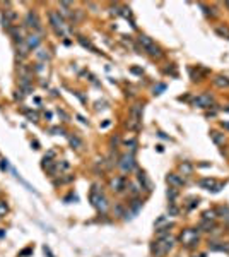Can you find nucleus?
I'll return each instance as SVG.
<instances>
[{
	"label": "nucleus",
	"mask_w": 229,
	"mask_h": 257,
	"mask_svg": "<svg viewBox=\"0 0 229 257\" xmlns=\"http://www.w3.org/2000/svg\"><path fill=\"white\" fill-rule=\"evenodd\" d=\"M41 43V38L38 36V34H27L26 36V45L29 50H33V48H38V45Z\"/></svg>",
	"instance_id": "obj_15"
},
{
	"label": "nucleus",
	"mask_w": 229,
	"mask_h": 257,
	"mask_svg": "<svg viewBox=\"0 0 229 257\" xmlns=\"http://www.w3.org/2000/svg\"><path fill=\"white\" fill-rule=\"evenodd\" d=\"M9 213V204L5 199H0V218H5Z\"/></svg>",
	"instance_id": "obj_27"
},
{
	"label": "nucleus",
	"mask_w": 229,
	"mask_h": 257,
	"mask_svg": "<svg viewBox=\"0 0 229 257\" xmlns=\"http://www.w3.org/2000/svg\"><path fill=\"white\" fill-rule=\"evenodd\" d=\"M166 182L169 185H173L174 189H178V187H183V184H185V180L181 178L180 175H176V173H168V176H166Z\"/></svg>",
	"instance_id": "obj_8"
},
{
	"label": "nucleus",
	"mask_w": 229,
	"mask_h": 257,
	"mask_svg": "<svg viewBox=\"0 0 229 257\" xmlns=\"http://www.w3.org/2000/svg\"><path fill=\"white\" fill-rule=\"evenodd\" d=\"M56 113H58V117L63 118V122H69V115H67L63 110H60V108H58V110H56Z\"/></svg>",
	"instance_id": "obj_42"
},
{
	"label": "nucleus",
	"mask_w": 229,
	"mask_h": 257,
	"mask_svg": "<svg viewBox=\"0 0 229 257\" xmlns=\"http://www.w3.org/2000/svg\"><path fill=\"white\" fill-rule=\"evenodd\" d=\"M77 40H79V43H81L82 46H85V48H89V50H93V51H96V53H99V51L96 50V46H93V43H91V41H85L84 40V36H79Z\"/></svg>",
	"instance_id": "obj_30"
},
{
	"label": "nucleus",
	"mask_w": 229,
	"mask_h": 257,
	"mask_svg": "<svg viewBox=\"0 0 229 257\" xmlns=\"http://www.w3.org/2000/svg\"><path fill=\"white\" fill-rule=\"evenodd\" d=\"M2 17H5L9 22H15V21H17V12H15L14 9H5Z\"/></svg>",
	"instance_id": "obj_22"
},
{
	"label": "nucleus",
	"mask_w": 229,
	"mask_h": 257,
	"mask_svg": "<svg viewBox=\"0 0 229 257\" xmlns=\"http://www.w3.org/2000/svg\"><path fill=\"white\" fill-rule=\"evenodd\" d=\"M33 252V247H27V249H24L22 252H19V257H24V255H29V254Z\"/></svg>",
	"instance_id": "obj_43"
},
{
	"label": "nucleus",
	"mask_w": 229,
	"mask_h": 257,
	"mask_svg": "<svg viewBox=\"0 0 229 257\" xmlns=\"http://www.w3.org/2000/svg\"><path fill=\"white\" fill-rule=\"evenodd\" d=\"M19 89H21L24 94H31V93H33V81H29V79H21V77H19Z\"/></svg>",
	"instance_id": "obj_13"
},
{
	"label": "nucleus",
	"mask_w": 229,
	"mask_h": 257,
	"mask_svg": "<svg viewBox=\"0 0 229 257\" xmlns=\"http://www.w3.org/2000/svg\"><path fill=\"white\" fill-rule=\"evenodd\" d=\"M69 142H70V146L74 147V149H82V147H84V142H82V141L79 139V136H75V134H70V136H69Z\"/></svg>",
	"instance_id": "obj_17"
},
{
	"label": "nucleus",
	"mask_w": 229,
	"mask_h": 257,
	"mask_svg": "<svg viewBox=\"0 0 229 257\" xmlns=\"http://www.w3.org/2000/svg\"><path fill=\"white\" fill-rule=\"evenodd\" d=\"M120 14H122V15H123V17H127V19H128V17H130V15H132V12H130V9H127V7H123V9H122V12H120Z\"/></svg>",
	"instance_id": "obj_45"
},
{
	"label": "nucleus",
	"mask_w": 229,
	"mask_h": 257,
	"mask_svg": "<svg viewBox=\"0 0 229 257\" xmlns=\"http://www.w3.org/2000/svg\"><path fill=\"white\" fill-rule=\"evenodd\" d=\"M139 43L142 45V48H144V50H147L149 46H152V45H154V41H152L149 36H145V34H140V36H139Z\"/></svg>",
	"instance_id": "obj_23"
},
{
	"label": "nucleus",
	"mask_w": 229,
	"mask_h": 257,
	"mask_svg": "<svg viewBox=\"0 0 229 257\" xmlns=\"http://www.w3.org/2000/svg\"><path fill=\"white\" fill-rule=\"evenodd\" d=\"M198 257H205V255H198Z\"/></svg>",
	"instance_id": "obj_55"
},
{
	"label": "nucleus",
	"mask_w": 229,
	"mask_h": 257,
	"mask_svg": "<svg viewBox=\"0 0 229 257\" xmlns=\"http://www.w3.org/2000/svg\"><path fill=\"white\" fill-rule=\"evenodd\" d=\"M215 216H217L215 209H210V211H205V213H203V220H207V221H214Z\"/></svg>",
	"instance_id": "obj_32"
},
{
	"label": "nucleus",
	"mask_w": 229,
	"mask_h": 257,
	"mask_svg": "<svg viewBox=\"0 0 229 257\" xmlns=\"http://www.w3.org/2000/svg\"><path fill=\"white\" fill-rule=\"evenodd\" d=\"M17 74L21 79H29V81H33V67L27 65V63H19Z\"/></svg>",
	"instance_id": "obj_6"
},
{
	"label": "nucleus",
	"mask_w": 229,
	"mask_h": 257,
	"mask_svg": "<svg viewBox=\"0 0 229 257\" xmlns=\"http://www.w3.org/2000/svg\"><path fill=\"white\" fill-rule=\"evenodd\" d=\"M48 17H50V24H52V28L56 31V33H58V34H63V33H65V19L60 15V12L52 11Z\"/></svg>",
	"instance_id": "obj_2"
},
{
	"label": "nucleus",
	"mask_w": 229,
	"mask_h": 257,
	"mask_svg": "<svg viewBox=\"0 0 229 257\" xmlns=\"http://www.w3.org/2000/svg\"><path fill=\"white\" fill-rule=\"evenodd\" d=\"M224 221H226V223L229 224V213H227V214H226V216H224Z\"/></svg>",
	"instance_id": "obj_52"
},
{
	"label": "nucleus",
	"mask_w": 229,
	"mask_h": 257,
	"mask_svg": "<svg viewBox=\"0 0 229 257\" xmlns=\"http://www.w3.org/2000/svg\"><path fill=\"white\" fill-rule=\"evenodd\" d=\"M166 195H168V199H169V202H173L174 199L178 197V190H176V189H174V187H171V189H168Z\"/></svg>",
	"instance_id": "obj_33"
},
{
	"label": "nucleus",
	"mask_w": 229,
	"mask_h": 257,
	"mask_svg": "<svg viewBox=\"0 0 229 257\" xmlns=\"http://www.w3.org/2000/svg\"><path fill=\"white\" fill-rule=\"evenodd\" d=\"M24 26L26 28H29V29H38V31H41V19H40V15H38V12L36 11H27V14H26V17H24Z\"/></svg>",
	"instance_id": "obj_3"
},
{
	"label": "nucleus",
	"mask_w": 229,
	"mask_h": 257,
	"mask_svg": "<svg viewBox=\"0 0 229 257\" xmlns=\"http://www.w3.org/2000/svg\"><path fill=\"white\" fill-rule=\"evenodd\" d=\"M209 249L210 250H222V252H229V245L222 242H210L209 243Z\"/></svg>",
	"instance_id": "obj_20"
},
{
	"label": "nucleus",
	"mask_w": 229,
	"mask_h": 257,
	"mask_svg": "<svg viewBox=\"0 0 229 257\" xmlns=\"http://www.w3.org/2000/svg\"><path fill=\"white\" fill-rule=\"evenodd\" d=\"M128 206H130V213H125V216H128V214H137L139 211L142 209V201L139 197H133L132 201L128 202Z\"/></svg>",
	"instance_id": "obj_12"
},
{
	"label": "nucleus",
	"mask_w": 229,
	"mask_h": 257,
	"mask_svg": "<svg viewBox=\"0 0 229 257\" xmlns=\"http://www.w3.org/2000/svg\"><path fill=\"white\" fill-rule=\"evenodd\" d=\"M224 110H226V111H229V107H224Z\"/></svg>",
	"instance_id": "obj_53"
},
{
	"label": "nucleus",
	"mask_w": 229,
	"mask_h": 257,
	"mask_svg": "<svg viewBox=\"0 0 229 257\" xmlns=\"http://www.w3.org/2000/svg\"><path fill=\"white\" fill-rule=\"evenodd\" d=\"M9 33H10V36L14 38L15 43H22V41H26V36H24V33H22V29L19 28V26H12L10 29H9Z\"/></svg>",
	"instance_id": "obj_9"
},
{
	"label": "nucleus",
	"mask_w": 229,
	"mask_h": 257,
	"mask_svg": "<svg viewBox=\"0 0 229 257\" xmlns=\"http://www.w3.org/2000/svg\"><path fill=\"white\" fill-rule=\"evenodd\" d=\"M110 185L114 192H122L125 189V178L123 176H114V178L110 180Z\"/></svg>",
	"instance_id": "obj_10"
},
{
	"label": "nucleus",
	"mask_w": 229,
	"mask_h": 257,
	"mask_svg": "<svg viewBox=\"0 0 229 257\" xmlns=\"http://www.w3.org/2000/svg\"><path fill=\"white\" fill-rule=\"evenodd\" d=\"M200 228H202L203 231H214V230H215V223H214V221L203 220V221H202V224H200Z\"/></svg>",
	"instance_id": "obj_26"
},
{
	"label": "nucleus",
	"mask_w": 229,
	"mask_h": 257,
	"mask_svg": "<svg viewBox=\"0 0 229 257\" xmlns=\"http://www.w3.org/2000/svg\"><path fill=\"white\" fill-rule=\"evenodd\" d=\"M24 96H26V94H24L21 89H15V91H14V99H19V101H21V99H24Z\"/></svg>",
	"instance_id": "obj_41"
},
{
	"label": "nucleus",
	"mask_w": 229,
	"mask_h": 257,
	"mask_svg": "<svg viewBox=\"0 0 229 257\" xmlns=\"http://www.w3.org/2000/svg\"><path fill=\"white\" fill-rule=\"evenodd\" d=\"M36 57H38V60H40V62H44V63H46V60L52 59V55L48 53V50H43V48H38Z\"/></svg>",
	"instance_id": "obj_21"
},
{
	"label": "nucleus",
	"mask_w": 229,
	"mask_h": 257,
	"mask_svg": "<svg viewBox=\"0 0 229 257\" xmlns=\"http://www.w3.org/2000/svg\"><path fill=\"white\" fill-rule=\"evenodd\" d=\"M0 170H2V172H7V170H10V166H9L7 159H0Z\"/></svg>",
	"instance_id": "obj_40"
},
{
	"label": "nucleus",
	"mask_w": 229,
	"mask_h": 257,
	"mask_svg": "<svg viewBox=\"0 0 229 257\" xmlns=\"http://www.w3.org/2000/svg\"><path fill=\"white\" fill-rule=\"evenodd\" d=\"M55 166H56V170H58V172L62 173V172H65V170H69V166H70V165H69V163H67L65 159H62V161H56V163H55Z\"/></svg>",
	"instance_id": "obj_31"
},
{
	"label": "nucleus",
	"mask_w": 229,
	"mask_h": 257,
	"mask_svg": "<svg viewBox=\"0 0 229 257\" xmlns=\"http://www.w3.org/2000/svg\"><path fill=\"white\" fill-rule=\"evenodd\" d=\"M140 190H142V189L139 187L137 184H132V185H130V192H132L133 195H139V192H140Z\"/></svg>",
	"instance_id": "obj_39"
},
{
	"label": "nucleus",
	"mask_w": 229,
	"mask_h": 257,
	"mask_svg": "<svg viewBox=\"0 0 229 257\" xmlns=\"http://www.w3.org/2000/svg\"><path fill=\"white\" fill-rule=\"evenodd\" d=\"M157 245L163 249V252L164 254H168L171 249L174 247V238L171 235H168V237H164V238H159V242H157Z\"/></svg>",
	"instance_id": "obj_7"
},
{
	"label": "nucleus",
	"mask_w": 229,
	"mask_h": 257,
	"mask_svg": "<svg viewBox=\"0 0 229 257\" xmlns=\"http://www.w3.org/2000/svg\"><path fill=\"white\" fill-rule=\"evenodd\" d=\"M15 55H17L19 60L26 59L27 55H29V48H27L26 41H22V43H17V48H15Z\"/></svg>",
	"instance_id": "obj_11"
},
{
	"label": "nucleus",
	"mask_w": 229,
	"mask_h": 257,
	"mask_svg": "<svg viewBox=\"0 0 229 257\" xmlns=\"http://www.w3.org/2000/svg\"><path fill=\"white\" fill-rule=\"evenodd\" d=\"M214 84L217 86V88H227L229 86V79L227 77H224V76H217L214 79Z\"/></svg>",
	"instance_id": "obj_24"
},
{
	"label": "nucleus",
	"mask_w": 229,
	"mask_h": 257,
	"mask_svg": "<svg viewBox=\"0 0 229 257\" xmlns=\"http://www.w3.org/2000/svg\"><path fill=\"white\" fill-rule=\"evenodd\" d=\"M145 51H147L149 55H152V57H161V55H163V53H161V48H159V46H156V45L149 46Z\"/></svg>",
	"instance_id": "obj_29"
},
{
	"label": "nucleus",
	"mask_w": 229,
	"mask_h": 257,
	"mask_svg": "<svg viewBox=\"0 0 229 257\" xmlns=\"http://www.w3.org/2000/svg\"><path fill=\"white\" fill-rule=\"evenodd\" d=\"M210 137H212V141H214L215 144H224V141H226V137H224V134H221V132H217V130H214V132L210 134Z\"/></svg>",
	"instance_id": "obj_25"
},
{
	"label": "nucleus",
	"mask_w": 229,
	"mask_h": 257,
	"mask_svg": "<svg viewBox=\"0 0 229 257\" xmlns=\"http://www.w3.org/2000/svg\"><path fill=\"white\" fill-rule=\"evenodd\" d=\"M91 202H93V206L96 207V209H99V211H106V207H108V201H106V197L103 195V192L101 190H98V185H93V190H91Z\"/></svg>",
	"instance_id": "obj_1"
},
{
	"label": "nucleus",
	"mask_w": 229,
	"mask_h": 257,
	"mask_svg": "<svg viewBox=\"0 0 229 257\" xmlns=\"http://www.w3.org/2000/svg\"><path fill=\"white\" fill-rule=\"evenodd\" d=\"M113 211H114V216H125V209H123L122 204H116Z\"/></svg>",
	"instance_id": "obj_34"
},
{
	"label": "nucleus",
	"mask_w": 229,
	"mask_h": 257,
	"mask_svg": "<svg viewBox=\"0 0 229 257\" xmlns=\"http://www.w3.org/2000/svg\"><path fill=\"white\" fill-rule=\"evenodd\" d=\"M142 110H144V107H142L140 103H135V105L132 107V111H130V118L140 122L142 120Z\"/></svg>",
	"instance_id": "obj_14"
},
{
	"label": "nucleus",
	"mask_w": 229,
	"mask_h": 257,
	"mask_svg": "<svg viewBox=\"0 0 229 257\" xmlns=\"http://www.w3.org/2000/svg\"><path fill=\"white\" fill-rule=\"evenodd\" d=\"M157 136H159V137H163V139H169L168 136H164V132H157Z\"/></svg>",
	"instance_id": "obj_49"
},
{
	"label": "nucleus",
	"mask_w": 229,
	"mask_h": 257,
	"mask_svg": "<svg viewBox=\"0 0 229 257\" xmlns=\"http://www.w3.org/2000/svg\"><path fill=\"white\" fill-rule=\"evenodd\" d=\"M33 146H34V149H40V144H38V141H34Z\"/></svg>",
	"instance_id": "obj_51"
},
{
	"label": "nucleus",
	"mask_w": 229,
	"mask_h": 257,
	"mask_svg": "<svg viewBox=\"0 0 229 257\" xmlns=\"http://www.w3.org/2000/svg\"><path fill=\"white\" fill-rule=\"evenodd\" d=\"M171 228H173V224H166V226H163V228H157V230H156V237H157V238H164V237H168L169 235V231H171Z\"/></svg>",
	"instance_id": "obj_19"
},
{
	"label": "nucleus",
	"mask_w": 229,
	"mask_h": 257,
	"mask_svg": "<svg viewBox=\"0 0 229 257\" xmlns=\"http://www.w3.org/2000/svg\"><path fill=\"white\" fill-rule=\"evenodd\" d=\"M226 5H227V7H229V2H226Z\"/></svg>",
	"instance_id": "obj_54"
},
{
	"label": "nucleus",
	"mask_w": 229,
	"mask_h": 257,
	"mask_svg": "<svg viewBox=\"0 0 229 257\" xmlns=\"http://www.w3.org/2000/svg\"><path fill=\"white\" fill-rule=\"evenodd\" d=\"M164 88H166L164 84H159L157 88H154V94H161V91H164Z\"/></svg>",
	"instance_id": "obj_46"
},
{
	"label": "nucleus",
	"mask_w": 229,
	"mask_h": 257,
	"mask_svg": "<svg viewBox=\"0 0 229 257\" xmlns=\"http://www.w3.org/2000/svg\"><path fill=\"white\" fill-rule=\"evenodd\" d=\"M43 252H44V255H46V257H55V255L52 254V250H50L48 245H43Z\"/></svg>",
	"instance_id": "obj_44"
},
{
	"label": "nucleus",
	"mask_w": 229,
	"mask_h": 257,
	"mask_svg": "<svg viewBox=\"0 0 229 257\" xmlns=\"http://www.w3.org/2000/svg\"><path fill=\"white\" fill-rule=\"evenodd\" d=\"M215 33H217V34H221V36L229 38V31L226 29V28H215Z\"/></svg>",
	"instance_id": "obj_38"
},
{
	"label": "nucleus",
	"mask_w": 229,
	"mask_h": 257,
	"mask_svg": "<svg viewBox=\"0 0 229 257\" xmlns=\"http://www.w3.org/2000/svg\"><path fill=\"white\" fill-rule=\"evenodd\" d=\"M168 213H169L171 216H176V214H178V207L173 204V202H171V204L168 206Z\"/></svg>",
	"instance_id": "obj_37"
},
{
	"label": "nucleus",
	"mask_w": 229,
	"mask_h": 257,
	"mask_svg": "<svg viewBox=\"0 0 229 257\" xmlns=\"http://www.w3.org/2000/svg\"><path fill=\"white\" fill-rule=\"evenodd\" d=\"M44 158H48V159H52V158H55V151H48V153H46V154H44Z\"/></svg>",
	"instance_id": "obj_47"
},
{
	"label": "nucleus",
	"mask_w": 229,
	"mask_h": 257,
	"mask_svg": "<svg viewBox=\"0 0 229 257\" xmlns=\"http://www.w3.org/2000/svg\"><path fill=\"white\" fill-rule=\"evenodd\" d=\"M50 134H53V136H63L65 130H63L62 127H52L50 128Z\"/></svg>",
	"instance_id": "obj_35"
},
{
	"label": "nucleus",
	"mask_w": 229,
	"mask_h": 257,
	"mask_svg": "<svg viewBox=\"0 0 229 257\" xmlns=\"http://www.w3.org/2000/svg\"><path fill=\"white\" fill-rule=\"evenodd\" d=\"M198 185H200L202 189H205V190H214V187H215V180H214V178H202Z\"/></svg>",
	"instance_id": "obj_18"
},
{
	"label": "nucleus",
	"mask_w": 229,
	"mask_h": 257,
	"mask_svg": "<svg viewBox=\"0 0 229 257\" xmlns=\"http://www.w3.org/2000/svg\"><path fill=\"white\" fill-rule=\"evenodd\" d=\"M137 178H139V182L142 184V189H145V190H149V192L152 190V184H151V180L147 178V175H145L144 172H139Z\"/></svg>",
	"instance_id": "obj_16"
},
{
	"label": "nucleus",
	"mask_w": 229,
	"mask_h": 257,
	"mask_svg": "<svg viewBox=\"0 0 229 257\" xmlns=\"http://www.w3.org/2000/svg\"><path fill=\"white\" fill-rule=\"evenodd\" d=\"M24 113H26V117L29 118L31 122H38V115L36 113H33V111H29V110H24Z\"/></svg>",
	"instance_id": "obj_36"
},
{
	"label": "nucleus",
	"mask_w": 229,
	"mask_h": 257,
	"mask_svg": "<svg viewBox=\"0 0 229 257\" xmlns=\"http://www.w3.org/2000/svg\"><path fill=\"white\" fill-rule=\"evenodd\" d=\"M212 103H214V99H212L210 94H200V96H197V98L193 99V107H197V108H210Z\"/></svg>",
	"instance_id": "obj_5"
},
{
	"label": "nucleus",
	"mask_w": 229,
	"mask_h": 257,
	"mask_svg": "<svg viewBox=\"0 0 229 257\" xmlns=\"http://www.w3.org/2000/svg\"><path fill=\"white\" fill-rule=\"evenodd\" d=\"M79 120H81V122H82V124H87V120H85V118H84V117H81V115H79Z\"/></svg>",
	"instance_id": "obj_50"
},
{
	"label": "nucleus",
	"mask_w": 229,
	"mask_h": 257,
	"mask_svg": "<svg viewBox=\"0 0 229 257\" xmlns=\"http://www.w3.org/2000/svg\"><path fill=\"white\" fill-rule=\"evenodd\" d=\"M221 125H222V127H224V128H226V130H229V122H222V124H221Z\"/></svg>",
	"instance_id": "obj_48"
},
{
	"label": "nucleus",
	"mask_w": 229,
	"mask_h": 257,
	"mask_svg": "<svg viewBox=\"0 0 229 257\" xmlns=\"http://www.w3.org/2000/svg\"><path fill=\"white\" fill-rule=\"evenodd\" d=\"M118 166L122 168L123 173H130L133 168H135V158H133V154H123L122 158L118 161Z\"/></svg>",
	"instance_id": "obj_4"
},
{
	"label": "nucleus",
	"mask_w": 229,
	"mask_h": 257,
	"mask_svg": "<svg viewBox=\"0 0 229 257\" xmlns=\"http://www.w3.org/2000/svg\"><path fill=\"white\" fill-rule=\"evenodd\" d=\"M180 170H181V172H183V173H185V175H192V172H193V166L190 165L188 161H183V163H181V165H180Z\"/></svg>",
	"instance_id": "obj_28"
}]
</instances>
